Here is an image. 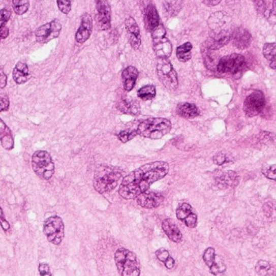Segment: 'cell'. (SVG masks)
<instances>
[{"label":"cell","instance_id":"6da1fadb","mask_svg":"<svg viewBox=\"0 0 276 276\" xmlns=\"http://www.w3.org/2000/svg\"><path fill=\"white\" fill-rule=\"evenodd\" d=\"M169 165L165 161H154L135 169L124 177L118 193L124 199H136L148 191L153 183L164 178L169 173Z\"/></svg>","mask_w":276,"mask_h":276},{"label":"cell","instance_id":"7a4b0ae2","mask_svg":"<svg viewBox=\"0 0 276 276\" xmlns=\"http://www.w3.org/2000/svg\"><path fill=\"white\" fill-rule=\"evenodd\" d=\"M122 174L124 171L119 168L101 165L97 168L94 174V189L100 194L110 192L117 187Z\"/></svg>","mask_w":276,"mask_h":276},{"label":"cell","instance_id":"3957f363","mask_svg":"<svg viewBox=\"0 0 276 276\" xmlns=\"http://www.w3.org/2000/svg\"><path fill=\"white\" fill-rule=\"evenodd\" d=\"M172 128L169 119L164 117H149L143 120L137 128L138 135L151 139H159L167 135Z\"/></svg>","mask_w":276,"mask_h":276},{"label":"cell","instance_id":"277c9868","mask_svg":"<svg viewBox=\"0 0 276 276\" xmlns=\"http://www.w3.org/2000/svg\"><path fill=\"white\" fill-rule=\"evenodd\" d=\"M116 266L121 276L140 275V264L135 253L128 249L120 248L114 255Z\"/></svg>","mask_w":276,"mask_h":276},{"label":"cell","instance_id":"5b68a950","mask_svg":"<svg viewBox=\"0 0 276 276\" xmlns=\"http://www.w3.org/2000/svg\"><path fill=\"white\" fill-rule=\"evenodd\" d=\"M157 74L161 84L169 91H176L178 87V77L176 70L169 58H158Z\"/></svg>","mask_w":276,"mask_h":276},{"label":"cell","instance_id":"8992f818","mask_svg":"<svg viewBox=\"0 0 276 276\" xmlns=\"http://www.w3.org/2000/svg\"><path fill=\"white\" fill-rule=\"evenodd\" d=\"M32 167L34 173L40 178L50 180L54 173V164L50 153L37 151L32 157Z\"/></svg>","mask_w":276,"mask_h":276},{"label":"cell","instance_id":"52a82bcc","mask_svg":"<svg viewBox=\"0 0 276 276\" xmlns=\"http://www.w3.org/2000/svg\"><path fill=\"white\" fill-rule=\"evenodd\" d=\"M44 234L49 242L59 246L65 236V226L63 219L52 216L46 219L43 225Z\"/></svg>","mask_w":276,"mask_h":276},{"label":"cell","instance_id":"ba28073f","mask_svg":"<svg viewBox=\"0 0 276 276\" xmlns=\"http://www.w3.org/2000/svg\"><path fill=\"white\" fill-rule=\"evenodd\" d=\"M151 34L153 50L157 58H169L172 54L173 46L169 38L166 37V30L163 24H160Z\"/></svg>","mask_w":276,"mask_h":276},{"label":"cell","instance_id":"9c48e42d","mask_svg":"<svg viewBox=\"0 0 276 276\" xmlns=\"http://www.w3.org/2000/svg\"><path fill=\"white\" fill-rule=\"evenodd\" d=\"M246 64L247 60L241 54H229L219 60L217 70L221 73L236 74L244 68Z\"/></svg>","mask_w":276,"mask_h":276},{"label":"cell","instance_id":"30bf717a","mask_svg":"<svg viewBox=\"0 0 276 276\" xmlns=\"http://www.w3.org/2000/svg\"><path fill=\"white\" fill-rule=\"evenodd\" d=\"M266 106L265 95L260 90L253 91L246 98L244 102V109L246 115L249 117L258 115Z\"/></svg>","mask_w":276,"mask_h":276},{"label":"cell","instance_id":"8fae6325","mask_svg":"<svg viewBox=\"0 0 276 276\" xmlns=\"http://www.w3.org/2000/svg\"><path fill=\"white\" fill-rule=\"evenodd\" d=\"M62 30V24L57 19L43 24L35 33L37 42L47 43L54 38H58Z\"/></svg>","mask_w":276,"mask_h":276},{"label":"cell","instance_id":"7c38bea8","mask_svg":"<svg viewBox=\"0 0 276 276\" xmlns=\"http://www.w3.org/2000/svg\"><path fill=\"white\" fill-rule=\"evenodd\" d=\"M96 7L98 13L96 15V22L98 29L106 31L111 27V8L107 1H97Z\"/></svg>","mask_w":276,"mask_h":276},{"label":"cell","instance_id":"4fadbf2b","mask_svg":"<svg viewBox=\"0 0 276 276\" xmlns=\"http://www.w3.org/2000/svg\"><path fill=\"white\" fill-rule=\"evenodd\" d=\"M230 21L231 18L226 12H217L211 14L207 20V24L211 29L210 36L220 34L225 30H230L228 28Z\"/></svg>","mask_w":276,"mask_h":276},{"label":"cell","instance_id":"5bb4252c","mask_svg":"<svg viewBox=\"0 0 276 276\" xmlns=\"http://www.w3.org/2000/svg\"><path fill=\"white\" fill-rule=\"evenodd\" d=\"M138 204L143 208L152 209L159 207L163 203L162 194L156 191H145L136 198Z\"/></svg>","mask_w":276,"mask_h":276},{"label":"cell","instance_id":"9a60e30c","mask_svg":"<svg viewBox=\"0 0 276 276\" xmlns=\"http://www.w3.org/2000/svg\"><path fill=\"white\" fill-rule=\"evenodd\" d=\"M203 261L210 268L211 274L216 276L221 275L225 272L226 266L223 262L217 261V255L214 248L209 247L203 253Z\"/></svg>","mask_w":276,"mask_h":276},{"label":"cell","instance_id":"2e32d148","mask_svg":"<svg viewBox=\"0 0 276 276\" xmlns=\"http://www.w3.org/2000/svg\"><path fill=\"white\" fill-rule=\"evenodd\" d=\"M231 40L233 41L235 47L239 50H244L251 46L252 36L248 30L243 27H237L232 31Z\"/></svg>","mask_w":276,"mask_h":276},{"label":"cell","instance_id":"e0dca14e","mask_svg":"<svg viewBox=\"0 0 276 276\" xmlns=\"http://www.w3.org/2000/svg\"><path fill=\"white\" fill-rule=\"evenodd\" d=\"M126 29L128 33V40L134 50H138L141 46V34L139 25L133 17H128L125 21Z\"/></svg>","mask_w":276,"mask_h":276},{"label":"cell","instance_id":"ac0fdd59","mask_svg":"<svg viewBox=\"0 0 276 276\" xmlns=\"http://www.w3.org/2000/svg\"><path fill=\"white\" fill-rule=\"evenodd\" d=\"M240 177L235 171L221 172L216 175V182L221 189H227L238 185Z\"/></svg>","mask_w":276,"mask_h":276},{"label":"cell","instance_id":"d6986e66","mask_svg":"<svg viewBox=\"0 0 276 276\" xmlns=\"http://www.w3.org/2000/svg\"><path fill=\"white\" fill-rule=\"evenodd\" d=\"M143 20L145 28L149 32H152L157 28L160 23V16L154 4L149 3L143 11Z\"/></svg>","mask_w":276,"mask_h":276},{"label":"cell","instance_id":"ffe728a7","mask_svg":"<svg viewBox=\"0 0 276 276\" xmlns=\"http://www.w3.org/2000/svg\"><path fill=\"white\" fill-rule=\"evenodd\" d=\"M93 32V18L91 15L84 13L81 17V24L76 34V42L84 43L91 36Z\"/></svg>","mask_w":276,"mask_h":276},{"label":"cell","instance_id":"44dd1931","mask_svg":"<svg viewBox=\"0 0 276 276\" xmlns=\"http://www.w3.org/2000/svg\"><path fill=\"white\" fill-rule=\"evenodd\" d=\"M257 12L267 20H275V1H255Z\"/></svg>","mask_w":276,"mask_h":276},{"label":"cell","instance_id":"7402d4cb","mask_svg":"<svg viewBox=\"0 0 276 276\" xmlns=\"http://www.w3.org/2000/svg\"><path fill=\"white\" fill-rule=\"evenodd\" d=\"M138 76H139V72L133 66H130L124 69L122 74H121V77L124 80V87L125 91H131L133 89L135 84H136Z\"/></svg>","mask_w":276,"mask_h":276},{"label":"cell","instance_id":"603a6c76","mask_svg":"<svg viewBox=\"0 0 276 276\" xmlns=\"http://www.w3.org/2000/svg\"><path fill=\"white\" fill-rule=\"evenodd\" d=\"M162 229L165 234L167 235L169 238L173 242L179 243L182 240V234L181 231L172 220H169V219L165 220L162 222Z\"/></svg>","mask_w":276,"mask_h":276},{"label":"cell","instance_id":"cb8c5ba5","mask_svg":"<svg viewBox=\"0 0 276 276\" xmlns=\"http://www.w3.org/2000/svg\"><path fill=\"white\" fill-rule=\"evenodd\" d=\"M0 142L2 147L8 151L12 150L14 147V139L12 136V131L1 118H0Z\"/></svg>","mask_w":276,"mask_h":276},{"label":"cell","instance_id":"d4e9b609","mask_svg":"<svg viewBox=\"0 0 276 276\" xmlns=\"http://www.w3.org/2000/svg\"><path fill=\"white\" fill-rule=\"evenodd\" d=\"M12 77L17 84H23L28 81L30 74L27 64L22 62L16 64L12 72Z\"/></svg>","mask_w":276,"mask_h":276},{"label":"cell","instance_id":"484cf974","mask_svg":"<svg viewBox=\"0 0 276 276\" xmlns=\"http://www.w3.org/2000/svg\"><path fill=\"white\" fill-rule=\"evenodd\" d=\"M177 113L181 117L191 119V118L198 117L200 114V111L195 104L184 102V103L179 104L177 106Z\"/></svg>","mask_w":276,"mask_h":276},{"label":"cell","instance_id":"4316f807","mask_svg":"<svg viewBox=\"0 0 276 276\" xmlns=\"http://www.w3.org/2000/svg\"><path fill=\"white\" fill-rule=\"evenodd\" d=\"M202 55H203V61L207 68L211 71L217 69L219 63L217 55L213 54V50L209 48L206 42L202 46Z\"/></svg>","mask_w":276,"mask_h":276},{"label":"cell","instance_id":"83f0119b","mask_svg":"<svg viewBox=\"0 0 276 276\" xmlns=\"http://www.w3.org/2000/svg\"><path fill=\"white\" fill-rule=\"evenodd\" d=\"M117 109L122 113L131 114V115H139L140 113V106L139 103L131 100H121L117 103Z\"/></svg>","mask_w":276,"mask_h":276},{"label":"cell","instance_id":"f1b7e54d","mask_svg":"<svg viewBox=\"0 0 276 276\" xmlns=\"http://www.w3.org/2000/svg\"><path fill=\"white\" fill-rule=\"evenodd\" d=\"M164 11L169 17H174L182 9V1H164Z\"/></svg>","mask_w":276,"mask_h":276},{"label":"cell","instance_id":"f546056e","mask_svg":"<svg viewBox=\"0 0 276 276\" xmlns=\"http://www.w3.org/2000/svg\"><path fill=\"white\" fill-rule=\"evenodd\" d=\"M262 53L265 58L268 60L270 63V68L275 70V54L276 46L275 43H266L263 46Z\"/></svg>","mask_w":276,"mask_h":276},{"label":"cell","instance_id":"4dcf8cb0","mask_svg":"<svg viewBox=\"0 0 276 276\" xmlns=\"http://www.w3.org/2000/svg\"><path fill=\"white\" fill-rule=\"evenodd\" d=\"M192 48L191 42H186L177 48V57L180 62L186 63L191 59Z\"/></svg>","mask_w":276,"mask_h":276},{"label":"cell","instance_id":"1f68e13d","mask_svg":"<svg viewBox=\"0 0 276 276\" xmlns=\"http://www.w3.org/2000/svg\"><path fill=\"white\" fill-rule=\"evenodd\" d=\"M137 95L143 101H150L156 98L157 89L155 86L152 84H147L139 88Z\"/></svg>","mask_w":276,"mask_h":276},{"label":"cell","instance_id":"d6a6232c","mask_svg":"<svg viewBox=\"0 0 276 276\" xmlns=\"http://www.w3.org/2000/svg\"><path fill=\"white\" fill-rule=\"evenodd\" d=\"M256 272L260 276H271L272 275L273 269L272 265L267 261L260 260L257 262L255 266Z\"/></svg>","mask_w":276,"mask_h":276},{"label":"cell","instance_id":"836d02e7","mask_svg":"<svg viewBox=\"0 0 276 276\" xmlns=\"http://www.w3.org/2000/svg\"><path fill=\"white\" fill-rule=\"evenodd\" d=\"M13 10L19 16L24 15L29 8V2L28 0H14L12 1Z\"/></svg>","mask_w":276,"mask_h":276},{"label":"cell","instance_id":"e575fe53","mask_svg":"<svg viewBox=\"0 0 276 276\" xmlns=\"http://www.w3.org/2000/svg\"><path fill=\"white\" fill-rule=\"evenodd\" d=\"M192 207L189 203H183L179 205L176 211V216L179 221H183L189 216L191 213H192Z\"/></svg>","mask_w":276,"mask_h":276},{"label":"cell","instance_id":"d590c367","mask_svg":"<svg viewBox=\"0 0 276 276\" xmlns=\"http://www.w3.org/2000/svg\"><path fill=\"white\" fill-rule=\"evenodd\" d=\"M138 135L137 129H127L121 131L118 135L117 138L119 139L121 143H128V141L134 139Z\"/></svg>","mask_w":276,"mask_h":276},{"label":"cell","instance_id":"8d00e7d4","mask_svg":"<svg viewBox=\"0 0 276 276\" xmlns=\"http://www.w3.org/2000/svg\"><path fill=\"white\" fill-rule=\"evenodd\" d=\"M262 172L264 174L265 177L271 180H275V165H264L262 169Z\"/></svg>","mask_w":276,"mask_h":276},{"label":"cell","instance_id":"74e56055","mask_svg":"<svg viewBox=\"0 0 276 276\" xmlns=\"http://www.w3.org/2000/svg\"><path fill=\"white\" fill-rule=\"evenodd\" d=\"M231 161L230 157L225 152H219L213 157L214 163L217 165H223Z\"/></svg>","mask_w":276,"mask_h":276},{"label":"cell","instance_id":"f35d334b","mask_svg":"<svg viewBox=\"0 0 276 276\" xmlns=\"http://www.w3.org/2000/svg\"><path fill=\"white\" fill-rule=\"evenodd\" d=\"M11 16H12V12L10 10L6 8L0 10V28L5 25L7 22L11 18Z\"/></svg>","mask_w":276,"mask_h":276},{"label":"cell","instance_id":"ab89813d","mask_svg":"<svg viewBox=\"0 0 276 276\" xmlns=\"http://www.w3.org/2000/svg\"><path fill=\"white\" fill-rule=\"evenodd\" d=\"M183 222L185 223V225H187L188 228L194 229V228H195V227L197 226V222H198L197 214L194 212L191 213V214L183 221Z\"/></svg>","mask_w":276,"mask_h":276},{"label":"cell","instance_id":"60d3db41","mask_svg":"<svg viewBox=\"0 0 276 276\" xmlns=\"http://www.w3.org/2000/svg\"><path fill=\"white\" fill-rule=\"evenodd\" d=\"M10 106V102L8 96L0 93V112L8 111Z\"/></svg>","mask_w":276,"mask_h":276},{"label":"cell","instance_id":"b9f144b4","mask_svg":"<svg viewBox=\"0 0 276 276\" xmlns=\"http://www.w3.org/2000/svg\"><path fill=\"white\" fill-rule=\"evenodd\" d=\"M58 9L64 13L68 14L72 9V2L71 1H57Z\"/></svg>","mask_w":276,"mask_h":276},{"label":"cell","instance_id":"7bdbcfd3","mask_svg":"<svg viewBox=\"0 0 276 276\" xmlns=\"http://www.w3.org/2000/svg\"><path fill=\"white\" fill-rule=\"evenodd\" d=\"M156 256L158 258V260L164 263L167 261L169 257H171L169 251H166L165 249H159L158 251H156Z\"/></svg>","mask_w":276,"mask_h":276},{"label":"cell","instance_id":"ee69618b","mask_svg":"<svg viewBox=\"0 0 276 276\" xmlns=\"http://www.w3.org/2000/svg\"><path fill=\"white\" fill-rule=\"evenodd\" d=\"M0 226L2 227L3 230L5 231V232H8L11 229L10 224L5 218L4 211H3L1 207H0Z\"/></svg>","mask_w":276,"mask_h":276},{"label":"cell","instance_id":"f6af8a7d","mask_svg":"<svg viewBox=\"0 0 276 276\" xmlns=\"http://www.w3.org/2000/svg\"><path fill=\"white\" fill-rule=\"evenodd\" d=\"M38 270L40 273V276H52L50 266L47 263H45V262L40 263L38 266Z\"/></svg>","mask_w":276,"mask_h":276},{"label":"cell","instance_id":"bcb514c9","mask_svg":"<svg viewBox=\"0 0 276 276\" xmlns=\"http://www.w3.org/2000/svg\"><path fill=\"white\" fill-rule=\"evenodd\" d=\"M8 83V77L6 74L4 73V70L0 68V88H4Z\"/></svg>","mask_w":276,"mask_h":276},{"label":"cell","instance_id":"7dc6e473","mask_svg":"<svg viewBox=\"0 0 276 276\" xmlns=\"http://www.w3.org/2000/svg\"><path fill=\"white\" fill-rule=\"evenodd\" d=\"M8 35H9V29H8V27L4 26V27L0 28V41L8 38Z\"/></svg>","mask_w":276,"mask_h":276},{"label":"cell","instance_id":"c3c4849f","mask_svg":"<svg viewBox=\"0 0 276 276\" xmlns=\"http://www.w3.org/2000/svg\"><path fill=\"white\" fill-rule=\"evenodd\" d=\"M167 269H173L174 267L175 260L172 257H169L167 261L164 263Z\"/></svg>","mask_w":276,"mask_h":276},{"label":"cell","instance_id":"681fc988","mask_svg":"<svg viewBox=\"0 0 276 276\" xmlns=\"http://www.w3.org/2000/svg\"><path fill=\"white\" fill-rule=\"evenodd\" d=\"M221 1V0H207V1H203V4H204L205 5L209 7H214L217 4H220Z\"/></svg>","mask_w":276,"mask_h":276}]
</instances>
